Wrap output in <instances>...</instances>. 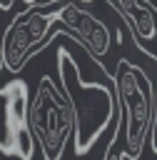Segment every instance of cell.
I'll return each instance as SVG.
<instances>
[{
    "label": "cell",
    "mask_w": 157,
    "mask_h": 160,
    "mask_svg": "<svg viewBox=\"0 0 157 160\" xmlns=\"http://www.w3.org/2000/svg\"><path fill=\"white\" fill-rule=\"evenodd\" d=\"M57 75L75 115L72 135L67 140V145L72 148V158L105 160L107 150L120 140L112 75H105V80H85L80 62L72 58L65 42L57 48Z\"/></svg>",
    "instance_id": "obj_1"
},
{
    "label": "cell",
    "mask_w": 157,
    "mask_h": 160,
    "mask_svg": "<svg viewBox=\"0 0 157 160\" xmlns=\"http://www.w3.org/2000/svg\"><path fill=\"white\" fill-rule=\"evenodd\" d=\"M112 88L117 100L120 135H122V155L125 160H140L147 142V128L152 115V80L150 75L132 60L120 58L112 72Z\"/></svg>",
    "instance_id": "obj_2"
},
{
    "label": "cell",
    "mask_w": 157,
    "mask_h": 160,
    "mask_svg": "<svg viewBox=\"0 0 157 160\" xmlns=\"http://www.w3.org/2000/svg\"><path fill=\"white\" fill-rule=\"evenodd\" d=\"M27 122L35 142L40 145L42 160H60L72 135V105L65 90L50 75H42L27 108Z\"/></svg>",
    "instance_id": "obj_3"
},
{
    "label": "cell",
    "mask_w": 157,
    "mask_h": 160,
    "mask_svg": "<svg viewBox=\"0 0 157 160\" xmlns=\"http://www.w3.org/2000/svg\"><path fill=\"white\" fill-rule=\"evenodd\" d=\"M57 15H60V0H50L17 12L7 22L0 38V55H2L5 70L20 72L25 62L40 48L47 45V35H50V28L57 22Z\"/></svg>",
    "instance_id": "obj_4"
},
{
    "label": "cell",
    "mask_w": 157,
    "mask_h": 160,
    "mask_svg": "<svg viewBox=\"0 0 157 160\" xmlns=\"http://www.w3.org/2000/svg\"><path fill=\"white\" fill-rule=\"evenodd\" d=\"M30 92L25 80H10L0 88V152L5 158L32 160L35 138L27 122Z\"/></svg>",
    "instance_id": "obj_5"
},
{
    "label": "cell",
    "mask_w": 157,
    "mask_h": 160,
    "mask_svg": "<svg viewBox=\"0 0 157 160\" xmlns=\"http://www.w3.org/2000/svg\"><path fill=\"white\" fill-rule=\"evenodd\" d=\"M57 22L67 28V32L87 48V52L92 58H105L107 50H110V30L102 20H97L95 15H90L87 10L80 8L77 0H60V15H57Z\"/></svg>",
    "instance_id": "obj_6"
},
{
    "label": "cell",
    "mask_w": 157,
    "mask_h": 160,
    "mask_svg": "<svg viewBox=\"0 0 157 160\" xmlns=\"http://www.w3.org/2000/svg\"><path fill=\"white\" fill-rule=\"evenodd\" d=\"M120 18H125V25L132 30V38L137 40V48L142 55L155 60V42H157V8L150 0H107Z\"/></svg>",
    "instance_id": "obj_7"
},
{
    "label": "cell",
    "mask_w": 157,
    "mask_h": 160,
    "mask_svg": "<svg viewBox=\"0 0 157 160\" xmlns=\"http://www.w3.org/2000/svg\"><path fill=\"white\" fill-rule=\"evenodd\" d=\"M147 140H150V148H152V152L157 155V85L152 88V115H150Z\"/></svg>",
    "instance_id": "obj_8"
},
{
    "label": "cell",
    "mask_w": 157,
    "mask_h": 160,
    "mask_svg": "<svg viewBox=\"0 0 157 160\" xmlns=\"http://www.w3.org/2000/svg\"><path fill=\"white\" fill-rule=\"evenodd\" d=\"M15 5V0H0V10H10Z\"/></svg>",
    "instance_id": "obj_9"
},
{
    "label": "cell",
    "mask_w": 157,
    "mask_h": 160,
    "mask_svg": "<svg viewBox=\"0 0 157 160\" xmlns=\"http://www.w3.org/2000/svg\"><path fill=\"white\" fill-rule=\"evenodd\" d=\"M40 2H42V0H22L25 8H32V5H40Z\"/></svg>",
    "instance_id": "obj_10"
},
{
    "label": "cell",
    "mask_w": 157,
    "mask_h": 160,
    "mask_svg": "<svg viewBox=\"0 0 157 160\" xmlns=\"http://www.w3.org/2000/svg\"><path fill=\"white\" fill-rule=\"evenodd\" d=\"M2 70H5V62H2V55H0V80H2Z\"/></svg>",
    "instance_id": "obj_11"
}]
</instances>
